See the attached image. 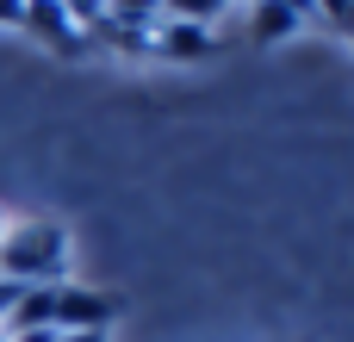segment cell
I'll use <instances>...</instances> for the list:
<instances>
[{
    "label": "cell",
    "mask_w": 354,
    "mask_h": 342,
    "mask_svg": "<svg viewBox=\"0 0 354 342\" xmlns=\"http://www.w3.org/2000/svg\"><path fill=\"white\" fill-rule=\"evenodd\" d=\"M230 0H162V19H180V25H212Z\"/></svg>",
    "instance_id": "cell-7"
},
{
    "label": "cell",
    "mask_w": 354,
    "mask_h": 342,
    "mask_svg": "<svg viewBox=\"0 0 354 342\" xmlns=\"http://www.w3.org/2000/svg\"><path fill=\"white\" fill-rule=\"evenodd\" d=\"M299 31V12L292 6H280V0H255L249 6V37L255 44H280V37H292Z\"/></svg>",
    "instance_id": "cell-5"
},
{
    "label": "cell",
    "mask_w": 354,
    "mask_h": 342,
    "mask_svg": "<svg viewBox=\"0 0 354 342\" xmlns=\"http://www.w3.org/2000/svg\"><path fill=\"white\" fill-rule=\"evenodd\" d=\"M19 293H25V287H12V280H0V330H6V318H12V305H19Z\"/></svg>",
    "instance_id": "cell-9"
},
{
    "label": "cell",
    "mask_w": 354,
    "mask_h": 342,
    "mask_svg": "<svg viewBox=\"0 0 354 342\" xmlns=\"http://www.w3.org/2000/svg\"><path fill=\"white\" fill-rule=\"evenodd\" d=\"M68 274V231L50 224V218H31V224H12L0 237V280L12 287H62Z\"/></svg>",
    "instance_id": "cell-1"
},
{
    "label": "cell",
    "mask_w": 354,
    "mask_h": 342,
    "mask_svg": "<svg viewBox=\"0 0 354 342\" xmlns=\"http://www.w3.org/2000/svg\"><path fill=\"white\" fill-rule=\"evenodd\" d=\"M118 318V299L100 287H50V330L56 336H106Z\"/></svg>",
    "instance_id": "cell-2"
},
{
    "label": "cell",
    "mask_w": 354,
    "mask_h": 342,
    "mask_svg": "<svg viewBox=\"0 0 354 342\" xmlns=\"http://www.w3.org/2000/svg\"><path fill=\"white\" fill-rule=\"evenodd\" d=\"M6 342H56V330H12Z\"/></svg>",
    "instance_id": "cell-11"
},
{
    "label": "cell",
    "mask_w": 354,
    "mask_h": 342,
    "mask_svg": "<svg viewBox=\"0 0 354 342\" xmlns=\"http://www.w3.org/2000/svg\"><path fill=\"white\" fill-rule=\"evenodd\" d=\"M106 25L112 31H156L162 25V0H106Z\"/></svg>",
    "instance_id": "cell-6"
},
{
    "label": "cell",
    "mask_w": 354,
    "mask_h": 342,
    "mask_svg": "<svg viewBox=\"0 0 354 342\" xmlns=\"http://www.w3.org/2000/svg\"><path fill=\"white\" fill-rule=\"evenodd\" d=\"M62 12H68L75 31H100L106 25V0H62Z\"/></svg>",
    "instance_id": "cell-8"
},
{
    "label": "cell",
    "mask_w": 354,
    "mask_h": 342,
    "mask_svg": "<svg viewBox=\"0 0 354 342\" xmlns=\"http://www.w3.org/2000/svg\"><path fill=\"white\" fill-rule=\"evenodd\" d=\"M56 342H106V336H56Z\"/></svg>",
    "instance_id": "cell-13"
},
{
    "label": "cell",
    "mask_w": 354,
    "mask_h": 342,
    "mask_svg": "<svg viewBox=\"0 0 354 342\" xmlns=\"http://www.w3.org/2000/svg\"><path fill=\"white\" fill-rule=\"evenodd\" d=\"M25 31L44 37V44H56V50H81V44H87V37L68 25L62 0H25Z\"/></svg>",
    "instance_id": "cell-3"
},
{
    "label": "cell",
    "mask_w": 354,
    "mask_h": 342,
    "mask_svg": "<svg viewBox=\"0 0 354 342\" xmlns=\"http://www.w3.org/2000/svg\"><path fill=\"white\" fill-rule=\"evenodd\" d=\"M0 25H25V0H0Z\"/></svg>",
    "instance_id": "cell-10"
},
{
    "label": "cell",
    "mask_w": 354,
    "mask_h": 342,
    "mask_svg": "<svg viewBox=\"0 0 354 342\" xmlns=\"http://www.w3.org/2000/svg\"><path fill=\"white\" fill-rule=\"evenodd\" d=\"M212 50V31L205 25H180V19H162L156 25V56H205Z\"/></svg>",
    "instance_id": "cell-4"
},
{
    "label": "cell",
    "mask_w": 354,
    "mask_h": 342,
    "mask_svg": "<svg viewBox=\"0 0 354 342\" xmlns=\"http://www.w3.org/2000/svg\"><path fill=\"white\" fill-rule=\"evenodd\" d=\"M336 31H348V37H354V0L342 6V19H336Z\"/></svg>",
    "instance_id": "cell-12"
}]
</instances>
